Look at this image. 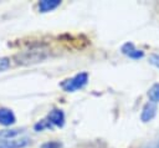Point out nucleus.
<instances>
[{"label":"nucleus","instance_id":"1","mask_svg":"<svg viewBox=\"0 0 159 148\" xmlns=\"http://www.w3.org/2000/svg\"><path fill=\"white\" fill-rule=\"evenodd\" d=\"M50 53V50L45 45H34L29 50L22 51L16 56V62L21 65H31L36 62H41Z\"/></svg>","mask_w":159,"mask_h":148},{"label":"nucleus","instance_id":"2","mask_svg":"<svg viewBox=\"0 0 159 148\" xmlns=\"http://www.w3.org/2000/svg\"><path fill=\"white\" fill-rule=\"evenodd\" d=\"M88 82V73L87 72H80L75 75L71 78H67L61 82V88L66 92H75L77 90L83 88Z\"/></svg>","mask_w":159,"mask_h":148},{"label":"nucleus","instance_id":"3","mask_svg":"<svg viewBox=\"0 0 159 148\" xmlns=\"http://www.w3.org/2000/svg\"><path fill=\"white\" fill-rule=\"evenodd\" d=\"M30 144H31V139L29 137L0 139V148H25Z\"/></svg>","mask_w":159,"mask_h":148},{"label":"nucleus","instance_id":"4","mask_svg":"<svg viewBox=\"0 0 159 148\" xmlns=\"http://www.w3.org/2000/svg\"><path fill=\"white\" fill-rule=\"evenodd\" d=\"M120 51L123 55H125L127 57L129 58H134V60H139L144 56V52L142 50H138L132 42H125L122 47H120Z\"/></svg>","mask_w":159,"mask_h":148},{"label":"nucleus","instance_id":"5","mask_svg":"<svg viewBox=\"0 0 159 148\" xmlns=\"http://www.w3.org/2000/svg\"><path fill=\"white\" fill-rule=\"evenodd\" d=\"M46 118L51 122V124H52L53 127H55V126H56V127H62V126L65 124V113H63L62 109H58V108L51 109Z\"/></svg>","mask_w":159,"mask_h":148},{"label":"nucleus","instance_id":"6","mask_svg":"<svg viewBox=\"0 0 159 148\" xmlns=\"http://www.w3.org/2000/svg\"><path fill=\"white\" fill-rule=\"evenodd\" d=\"M157 114V106L153 102H147L143 108H142V113H140V119L143 122H149L152 121Z\"/></svg>","mask_w":159,"mask_h":148},{"label":"nucleus","instance_id":"7","mask_svg":"<svg viewBox=\"0 0 159 148\" xmlns=\"http://www.w3.org/2000/svg\"><path fill=\"white\" fill-rule=\"evenodd\" d=\"M15 122H16V117L14 112L10 108L0 107V124L7 127V126H12Z\"/></svg>","mask_w":159,"mask_h":148},{"label":"nucleus","instance_id":"8","mask_svg":"<svg viewBox=\"0 0 159 148\" xmlns=\"http://www.w3.org/2000/svg\"><path fill=\"white\" fill-rule=\"evenodd\" d=\"M60 5H61L60 0H42L37 4V7L40 12H48V11L55 10Z\"/></svg>","mask_w":159,"mask_h":148},{"label":"nucleus","instance_id":"9","mask_svg":"<svg viewBox=\"0 0 159 148\" xmlns=\"http://www.w3.org/2000/svg\"><path fill=\"white\" fill-rule=\"evenodd\" d=\"M24 132V129H4V131H0V137L1 139H10V138H16V136L21 134Z\"/></svg>","mask_w":159,"mask_h":148},{"label":"nucleus","instance_id":"10","mask_svg":"<svg viewBox=\"0 0 159 148\" xmlns=\"http://www.w3.org/2000/svg\"><path fill=\"white\" fill-rule=\"evenodd\" d=\"M148 97L150 99V102L153 103H157L159 102V83H154L149 91H148Z\"/></svg>","mask_w":159,"mask_h":148},{"label":"nucleus","instance_id":"11","mask_svg":"<svg viewBox=\"0 0 159 148\" xmlns=\"http://www.w3.org/2000/svg\"><path fill=\"white\" fill-rule=\"evenodd\" d=\"M51 128H53V126L51 124V122H50L47 118H43V119L39 121V122L35 123V126H34V129H35L36 132H40V131H43V129H51Z\"/></svg>","mask_w":159,"mask_h":148},{"label":"nucleus","instance_id":"12","mask_svg":"<svg viewBox=\"0 0 159 148\" xmlns=\"http://www.w3.org/2000/svg\"><path fill=\"white\" fill-rule=\"evenodd\" d=\"M41 148H62V143L57 142V141H50L46 142L41 146Z\"/></svg>","mask_w":159,"mask_h":148},{"label":"nucleus","instance_id":"13","mask_svg":"<svg viewBox=\"0 0 159 148\" xmlns=\"http://www.w3.org/2000/svg\"><path fill=\"white\" fill-rule=\"evenodd\" d=\"M10 66V60L7 57H0V72L5 71Z\"/></svg>","mask_w":159,"mask_h":148},{"label":"nucleus","instance_id":"14","mask_svg":"<svg viewBox=\"0 0 159 148\" xmlns=\"http://www.w3.org/2000/svg\"><path fill=\"white\" fill-rule=\"evenodd\" d=\"M149 63H152L153 66H155L157 68H159V55H157V53L150 55V57H149Z\"/></svg>","mask_w":159,"mask_h":148},{"label":"nucleus","instance_id":"15","mask_svg":"<svg viewBox=\"0 0 159 148\" xmlns=\"http://www.w3.org/2000/svg\"><path fill=\"white\" fill-rule=\"evenodd\" d=\"M144 148H159V137L157 138V139H154L153 142H150V143H148Z\"/></svg>","mask_w":159,"mask_h":148}]
</instances>
